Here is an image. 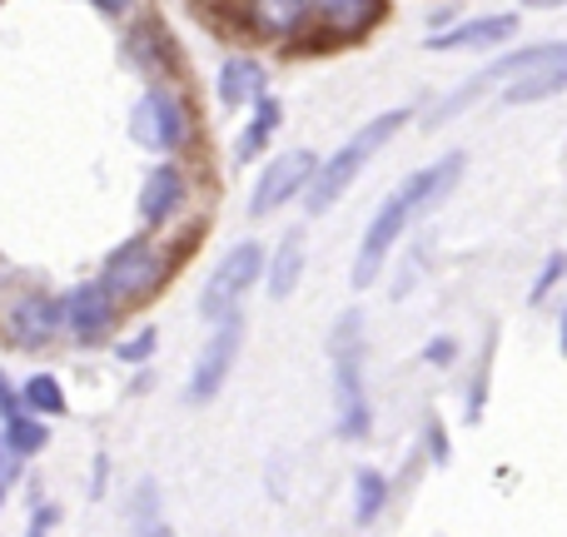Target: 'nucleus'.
<instances>
[{"label": "nucleus", "instance_id": "6", "mask_svg": "<svg viewBox=\"0 0 567 537\" xmlns=\"http://www.w3.org/2000/svg\"><path fill=\"white\" fill-rule=\"evenodd\" d=\"M130 135L145 149H155V155L179 149V140H185V110H179V100L165 95V90H150L135 105V115H130Z\"/></svg>", "mask_w": 567, "mask_h": 537}, {"label": "nucleus", "instance_id": "1", "mask_svg": "<svg viewBox=\"0 0 567 537\" xmlns=\"http://www.w3.org/2000/svg\"><path fill=\"white\" fill-rule=\"evenodd\" d=\"M458 175H463V155H443V159H433V165H423L419 175H409L389 199H383L373 225L363 229L359 255H353V289H369V283L379 279L383 265H389V255H393V245L403 239V229H409L423 209L439 205V199L458 185Z\"/></svg>", "mask_w": 567, "mask_h": 537}, {"label": "nucleus", "instance_id": "24", "mask_svg": "<svg viewBox=\"0 0 567 537\" xmlns=\"http://www.w3.org/2000/svg\"><path fill=\"white\" fill-rule=\"evenodd\" d=\"M563 273H567V255H548V265H543V273H538V283H533L528 299H533V303H543V293H548L553 283L563 279Z\"/></svg>", "mask_w": 567, "mask_h": 537}, {"label": "nucleus", "instance_id": "13", "mask_svg": "<svg viewBox=\"0 0 567 537\" xmlns=\"http://www.w3.org/2000/svg\"><path fill=\"white\" fill-rule=\"evenodd\" d=\"M179 199H185V179H179V169L175 165L150 169L145 195H140V219H145V225H165V219L179 209Z\"/></svg>", "mask_w": 567, "mask_h": 537}, {"label": "nucleus", "instance_id": "18", "mask_svg": "<svg viewBox=\"0 0 567 537\" xmlns=\"http://www.w3.org/2000/svg\"><path fill=\"white\" fill-rule=\"evenodd\" d=\"M259 90H265V75H259L255 60H225V70H219V100L225 105L259 100Z\"/></svg>", "mask_w": 567, "mask_h": 537}, {"label": "nucleus", "instance_id": "9", "mask_svg": "<svg viewBox=\"0 0 567 537\" xmlns=\"http://www.w3.org/2000/svg\"><path fill=\"white\" fill-rule=\"evenodd\" d=\"M239 339H245V329H239L235 319H225V323H219V333H215V339H209V349L199 353L195 373H189V389H185V399H189V403H209L219 389H225L229 369H235Z\"/></svg>", "mask_w": 567, "mask_h": 537}, {"label": "nucleus", "instance_id": "29", "mask_svg": "<svg viewBox=\"0 0 567 537\" xmlns=\"http://www.w3.org/2000/svg\"><path fill=\"white\" fill-rule=\"evenodd\" d=\"M45 528H55V508H40V518L30 523V533H45Z\"/></svg>", "mask_w": 567, "mask_h": 537}, {"label": "nucleus", "instance_id": "23", "mask_svg": "<svg viewBox=\"0 0 567 537\" xmlns=\"http://www.w3.org/2000/svg\"><path fill=\"white\" fill-rule=\"evenodd\" d=\"M150 349H155V329H140L135 339H125L115 353H120V363H145Z\"/></svg>", "mask_w": 567, "mask_h": 537}, {"label": "nucleus", "instance_id": "11", "mask_svg": "<svg viewBox=\"0 0 567 537\" xmlns=\"http://www.w3.org/2000/svg\"><path fill=\"white\" fill-rule=\"evenodd\" d=\"M60 323H65V303L45 299V293H25V299L10 309V333H16V343H25V349L50 343L60 333Z\"/></svg>", "mask_w": 567, "mask_h": 537}, {"label": "nucleus", "instance_id": "7", "mask_svg": "<svg viewBox=\"0 0 567 537\" xmlns=\"http://www.w3.org/2000/svg\"><path fill=\"white\" fill-rule=\"evenodd\" d=\"M567 60V40H548V45H523V50H513V55H503V60H493L488 70H483L473 85H463L458 95L449 100V105H439V115L449 120L453 110L463 105V100H473L483 85H493V80H518V75H533V70H543V65H563Z\"/></svg>", "mask_w": 567, "mask_h": 537}, {"label": "nucleus", "instance_id": "5", "mask_svg": "<svg viewBox=\"0 0 567 537\" xmlns=\"http://www.w3.org/2000/svg\"><path fill=\"white\" fill-rule=\"evenodd\" d=\"M159 279H165V265H159V255L145 239H130L125 249H115L105 273H100V283H105L120 303H135V299H145V293H155Z\"/></svg>", "mask_w": 567, "mask_h": 537}, {"label": "nucleus", "instance_id": "30", "mask_svg": "<svg viewBox=\"0 0 567 537\" xmlns=\"http://www.w3.org/2000/svg\"><path fill=\"white\" fill-rule=\"evenodd\" d=\"M90 6H100V10H125L130 0H90Z\"/></svg>", "mask_w": 567, "mask_h": 537}, {"label": "nucleus", "instance_id": "12", "mask_svg": "<svg viewBox=\"0 0 567 537\" xmlns=\"http://www.w3.org/2000/svg\"><path fill=\"white\" fill-rule=\"evenodd\" d=\"M518 30V16H483L468 25L449 30V35H429V50H483V45H503Z\"/></svg>", "mask_w": 567, "mask_h": 537}, {"label": "nucleus", "instance_id": "25", "mask_svg": "<svg viewBox=\"0 0 567 537\" xmlns=\"http://www.w3.org/2000/svg\"><path fill=\"white\" fill-rule=\"evenodd\" d=\"M0 483H6V488L16 483V448H10L6 438H0Z\"/></svg>", "mask_w": 567, "mask_h": 537}, {"label": "nucleus", "instance_id": "3", "mask_svg": "<svg viewBox=\"0 0 567 537\" xmlns=\"http://www.w3.org/2000/svg\"><path fill=\"white\" fill-rule=\"evenodd\" d=\"M329 349H333V428H339V438H363V433H369V399H363L359 319H353V313L339 319Z\"/></svg>", "mask_w": 567, "mask_h": 537}, {"label": "nucleus", "instance_id": "28", "mask_svg": "<svg viewBox=\"0 0 567 537\" xmlns=\"http://www.w3.org/2000/svg\"><path fill=\"white\" fill-rule=\"evenodd\" d=\"M433 458H439V463H449V438H443V428H439V423H433Z\"/></svg>", "mask_w": 567, "mask_h": 537}, {"label": "nucleus", "instance_id": "15", "mask_svg": "<svg viewBox=\"0 0 567 537\" xmlns=\"http://www.w3.org/2000/svg\"><path fill=\"white\" fill-rule=\"evenodd\" d=\"M567 90V60L563 65H543L533 70V75H518L508 80V90H503V105H538V100H553Z\"/></svg>", "mask_w": 567, "mask_h": 537}, {"label": "nucleus", "instance_id": "20", "mask_svg": "<svg viewBox=\"0 0 567 537\" xmlns=\"http://www.w3.org/2000/svg\"><path fill=\"white\" fill-rule=\"evenodd\" d=\"M275 125H279V105L275 100H265L259 95V110H255V125L239 135V159H255L259 149L269 145V135H275Z\"/></svg>", "mask_w": 567, "mask_h": 537}, {"label": "nucleus", "instance_id": "10", "mask_svg": "<svg viewBox=\"0 0 567 537\" xmlns=\"http://www.w3.org/2000/svg\"><path fill=\"white\" fill-rule=\"evenodd\" d=\"M60 303H65V329L75 333L80 343H100L120 313V299L105 289V283H80V289Z\"/></svg>", "mask_w": 567, "mask_h": 537}, {"label": "nucleus", "instance_id": "16", "mask_svg": "<svg viewBox=\"0 0 567 537\" xmlns=\"http://www.w3.org/2000/svg\"><path fill=\"white\" fill-rule=\"evenodd\" d=\"M383 0H319V16L329 30H339V35H359V30H369L373 20H379Z\"/></svg>", "mask_w": 567, "mask_h": 537}, {"label": "nucleus", "instance_id": "27", "mask_svg": "<svg viewBox=\"0 0 567 537\" xmlns=\"http://www.w3.org/2000/svg\"><path fill=\"white\" fill-rule=\"evenodd\" d=\"M20 409V399H16V389H10V379L0 373V413H16Z\"/></svg>", "mask_w": 567, "mask_h": 537}, {"label": "nucleus", "instance_id": "32", "mask_svg": "<svg viewBox=\"0 0 567 537\" xmlns=\"http://www.w3.org/2000/svg\"><path fill=\"white\" fill-rule=\"evenodd\" d=\"M558 349H563V359H567V313H563V329H558Z\"/></svg>", "mask_w": 567, "mask_h": 537}, {"label": "nucleus", "instance_id": "21", "mask_svg": "<svg viewBox=\"0 0 567 537\" xmlns=\"http://www.w3.org/2000/svg\"><path fill=\"white\" fill-rule=\"evenodd\" d=\"M0 438H6L16 453H40L50 433H45V423L40 419H25V413L16 409V413H6V433H0Z\"/></svg>", "mask_w": 567, "mask_h": 537}, {"label": "nucleus", "instance_id": "33", "mask_svg": "<svg viewBox=\"0 0 567 537\" xmlns=\"http://www.w3.org/2000/svg\"><path fill=\"white\" fill-rule=\"evenodd\" d=\"M0 498H6V483H0Z\"/></svg>", "mask_w": 567, "mask_h": 537}, {"label": "nucleus", "instance_id": "2", "mask_svg": "<svg viewBox=\"0 0 567 537\" xmlns=\"http://www.w3.org/2000/svg\"><path fill=\"white\" fill-rule=\"evenodd\" d=\"M409 125V110H383V115H373L369 125L359 130L353 140H343L339 149H333L329 159H323L319 169H313V189H309V215H323L329 205H339L343 195H349V185L359 179V169L369 165L373 155H379L383 145H389L399 130Z\"/></svg>", "mask_w": 567, "mask_h": 537}, {"label": "nucleus", "instance_id": "26", "mask_svg": "<svg viewBox=\"0 0 567 537\" xmlns=\"http://www.w3.org/2000/svg\"><path fill=\"white\" fill-rule=\"evenodd\" d=\"M429 363H453V339H433L429 343Z\"/></svg>", "mask_w": 567, "mask_h": 537}, {"label": "nucleus", "instance_id": "17", "mask_svg": "<svg viewBox=\"0 0 567 537\" xmlns=\"http://www.w3.org/2000/svg\"><path fill=\"white\" fill-rule=\"evenodd\" d=\"M299 273H303V235L289 229V235L279 239L275 273H269V293H275V299H289V293L299 289Z\"/></svg>", "mask_w": 567, "mask_h": 537}, {"label": "nucleus", "instance_id": "31", "mask_svg": "<svg viewBox=\"0 0 567 537\" xmlns=\"http://www.w3.org/2000/svg\"><path fill=\"white\" fill-rule=\"evenodd\" d=\"M528 10H553V6H563V0H523Z\"/></svg>", "mask_w": 567, "mask_h": 537}, {"label": "nucleus", "instance_id": "14", "mask_svg": "<svg viewBox=\"0 0 567 537\" xmlns=\"http://www.w3.org/2000/svg\"><path fill=\"white\" fill-rule=\"evenodd\" d=\"M309 16V0H249V25L265 40H284L303 25Z\"/></svg>", "mask_w": 567, "mask_h": 537}, {"label": "nucleus", "instance_id": "4", "mask_svg": "<svg viewBox=\"0 0 567 537\" xmlns=\"http://www.w3.org/2000/svg\"><path fill=\"white\" fill-rule=\"evenodd\" d=\"M265 273V249L255 245V239H245V245H235L225 259H219L215 269H209L205 279V293H199V313H205L209 323H225L235 319L239 299L249 293V283Z\"/></svg>", "mask_w": 567, "mask_h": 537}, {"label": "nucleus", "instance_id": "8", "mask_svg": "<svg viewBox=\"0 0 567 537\" xmlns=\"http://www.w3.org/2000/svg\"><path fill=\"white\" fill-rule=\"evenodd\" d=\"M313 155L309 149H289V155H279L275 165L265 169V175H259V185H255V199H249V215H275V209L284 205V199H293L299 195L303 185H309L313 179Z\"/></svg>", "mask_w": 567, "mask_h": 537}, {"label": "nucleus", "instance_id": "19", "mask_svg": "<svg viewBox=\"0 0 567 537\" xmlns=\"http://www.w3.org/2000/svg\"><path fill=\"white\" fill-rule=\"evenodd\" d=\"M383 503H389V483H383V473L363 468L359 478H353V518L373 523L383 513Z\"/></svg>", "mask_w": 567, "mask_h": 537}, {"label": "nucleus", "instance_id": "22", "mask_svg": "<svg viewBox=\"0 0 567 537\" xmlns=\"http://www.w3.org/2000/svg\"><path fill=\"white\" fill-rule=\"evenodd\" d=\"M25 409L30 413H65V393H60V383L50 379V373H35V379L25 383Z\"/></svg>", "mask_w": 567, "mask_h": 537}]
</instances>
